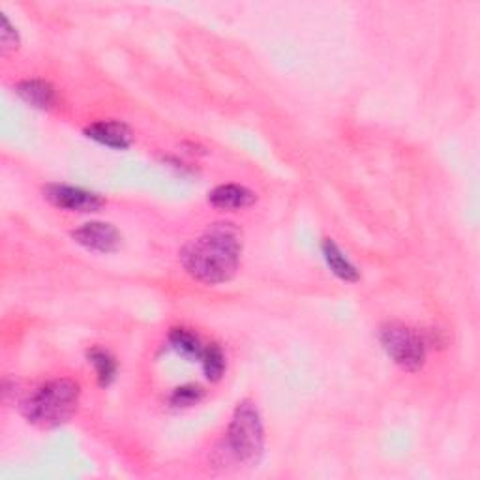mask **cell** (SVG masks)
Wrapping results in <instances>:
<instances>
[{"mask_svg":"<svg viewBox=\"0 0 480 480\" xmlns=\"http://www.w3.org/2000/svg\"><path fill=\"white\" fill-rule=\"evenodd\" d=\"M79 396L81 389L72 379H51L21 399V415L38 428H58L75 415Z\"/></svg>","mask_w":480,"mask_h":480,"instance_id":"obj_2","label":"cell"},{"mask_svg":"<svg viewBox=\"0 0 480 480\" xmlns=\"http://www.w3.org/2000/svg\"><path fill=\"white\" fill-rule=\"evenodd\" d=\"M44 197L58 209L70 212H96L106 205L102 197L94 192L66 186V184H49L44 190Z\"/></svg>","mask_w":480,"mask_h":480,"instance_id":"obj_5","label":"cell"},{"mask_svg":"<svg viewBox=\"0 0 480 480\" xmlns=\"http://www.w3.org/2000/svg\"><path fill=\"white\" fill-rule=\"evenodd\" d=\"M169 344L176 353H180L186 358H192V360L203 358L205 347L201 344V339H199L197 334L190 332L188 329H173L169 334Z\"/></svg>","mask_w":480,"mask_h":480,"instance_id":"obj_11","label":"cell"},{"mask_svg":"<svg viewBox=\"0 0 480 480\" xmlns=\"http://www.w3.org/2000/svg\"><path fill=\"white\" fill-rule=\"evenodd\" d=\"M89 363L96 370L98 383L102 385V387H109L113 383L115 375H116V363H115V358L106 349L92 347L89 351Z\"/></svg>","mask_w":480,"mask_h":480,"instance_id":"obj_12","label":"cell"},{"mask_svg":"<svg viewBox=\"0 0 480 480\" xmlns=\"http://www.w3.org/2000/svg\"><path fill=\"white\" fill-rule=\"evenodd\" d=\"M379 342L392 363L406 372H416L426 363V342L416 330L404 323H387L381 327Z\"/></svg>","mask_w":480,"mask_h":480,"instance_id":"obj_4","label":"cell"},{"mask_svg":"<svg viewBox=\"0 0 480 480\" xmlns=\"http://www.w3.org/2000/svg\"><path fill=\"white\" fill-rule=\"evenodd\" d=\"M203 398V389L197 385H186V387H178L173 390L169 402L173 407H192L195 404L201 402Z\"/></svg>","mask_w":480,"mask_h":480,"instance_id":"obj_14","label":"cell"},{"mask_svg":"<svg viewBox=\"0 0 480 480\" xmlns=\"http://www.w3.org/2000/svg\"><path fill=\"white\" fill-rule=\"evenodd\" d=\"M15 92L36 109H51L56 102L53 85L44 81V79H25V81L17 83Z\"/></svg>","mask_w":480,"mask_h":480,"instance_id":"obj_9","label":"cell"},{"mask_svg":"<svg viewBox=\"0 0 480 480\" xmlns=\"http://www.w3.org/2000/svg\"><path fill=\"white\" fill-rule=\"evenodd\" d=\"M243 255V233L229 222L212 224L180 253L186 272L205 286L226 284L236 274Z\"/></svg>","mask_w":480,"mask_h":480,"instance_id":"obj_1","label":"cell"},{"mask_svg":"<svg viewBox=\"0 0 480 480\" xmlns=\"http://www.w3.org/2000/svg\"><path fill=\"white\" fill-rule=\"evenodd\" d=\"M201 363H203L205 375H207V379H210V381H218V379L222 377L226 372L224 351L219 349V346H216V344H210L209 347H205Z\"/></svg>","mask_w":480,"mask_h":480,"instance_id":"obj_13","label":"cell"},{"mask_svg":"<svg viewBox=\"0 0 480 480\" xmlns=\"http://www.w3.org/2000/svg\"><path fill=\"white\" fill-rule=\"evenodd\" d=\"M73 240L83 248L98 253H111L116 252L120 246V233L111 226L104 222H90L83 227H79L72 233Z\"/></svg>","mask_w":480,"mask_h":480,"instance_id":"obj_6","label":"cell"},{"mask_svg":"<svg viewBox=\"0 0 480 480\" xmlns=\"http://www.w3.org/2000/svg\"><path fill=\"white\" fill-rule=\"evenodd\" d=\"M257 201V195L246 186L222 184L209 193V203L219 210H243Z\"/></svg>","mask_w":480,"mask_h":480,"instance_id":"obj_8","label":"cell"},{"mask_svg":"<svg viewBox=\"0 0 480 480\" xmlns=\"http://www.w3.org/2000/svg\"><path fill=\"white\" fill-rule=\"evenodd\" d=\"M0 42H3V53L8 55L10 51H15L19 47V36L10 25L6 17H3V30H0Z\"/></svg>","mask_w":480,"mask_h":480,"instance_id":"obj_15","label":"cell"},{"mask_svg":"<svg viewBox=\"0 0 480 480\" xmlns=\"http://www.w3.org/2000/svg\"><path fill=\"white\" fill-rule=\"evenodd\" d=\"M321 250H323V255H325V261L329 265V269L339 278L344 279V282H358V270L356 267L349 261V259L342 253V250H339L336 246V243L332 238H325L323 244H321Z\"/></svg>","mask_w":480,"mask_h":480,"instance_id":"obj_10","label":"cell"},{"mask_svg":"<svg viewBox=\"0 0 480 480\" xmlns=\"http://www.w3.org/2000/svg\"><path fill=\"white\" fill-rule=\"evenodd\" d=\"M227 449L238 464L255 467L265 452V430L259 409L252 399H243L231 416Z\"/></svg>","mask_w":480,"mask_h":480,"instance_id":"obj_3","label":"cell"},{"mask_svg":"<svg viewBox=\"0 0 480 480\" xmlns=\"http://www.w3.org/2000/svg\"><path fill=\"white\" fill-rule=\"evenodd\" d=\"M87 137L94 139L96 143L106 145L116 150H124L133 143L132 130L120 123V120H102V123H94L85 130Z\"/></svg>","mask_w":480,"mask_h":480,"instance_id":"obj_7","label":"cell"}]
</instances>
